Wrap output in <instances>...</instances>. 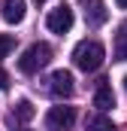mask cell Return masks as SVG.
I'll return each instance as SVG.
<instances>
[{
    "mask_svg": "<svg viewBox=\"0 0 127 131\" xmlns=\"http://www.w3.org/2000/svg\"><path fill=\"white\" fill-rule=\"evenodd\" d=\"M73 122H76V110L73 107H52L49 116H45V125L52 131H64V128H70Z\"/></svg>",
    "mask_w": 127,
    "mask_h": 131,
    "instance_id": "cell-4",
    "label": "cell"
},
{
    "mask_svg": "<svg viewBox=\"0 0 127 131\" xmlns=\"http://www.w3.org/2000/svg\"><path fill=\"white\" fill-rule=\"evenodd\" d=\"M52 61V46L49 43H33L24 49V55L18 58V70L21 73H36Z\"/></svg>",
    "mask_w": 127,
    "mask_h": 131,
    "instance_id": "cell-2",
    "label": "cell"
},
{
    "mask_svg": "<svg viewBox=\"0 0 127 131\" xmlns=\"http://www.w3.org/2000/svg\"><path fill=\"white\" fill-rule=\"evenodd\" d=\"M33 116H36V110H33L30 101H18V104H15V119H18V122H30Z\"/></svg>",
    "mask_w": 127,
    "mask_h": 131,
    "instance_id": "cell-10",
    "label": "cell"
},
{
    "mask_svg": "<svg viewBox=\"0 0 127 131\" xmlns=\"http://www.w3.org/2000/svg\"><path fill=\"white\" fill-rule=\"evenodd\" d=\"M115 3H118V6H121V9H127V0H115Z\"/></svg>",
    "mask_w": 127,
    "mask_h": 131,
    "instance_id": "cell-14",
    "label": "cell"
},
{
    "mask_svg": "<svg viewBox=\"0 0 127 131\" xmlns=\"http://www.w3.org/2000/svg\"><path fill=\"white\" fill-rule=\"evenodd\" d=\"M24 12H27V0H3V6H0V15L6 25L24 21Z\"/></svg>",
    "mask_w": 127,
    "mask_h": 131,
    "instance_id": "cell-6",
    "label": "cell"
},
{
    "mask_svg": "<svg viewBox=\"0 0 127 131\" xmlns=\"http://www.w3.org/2000/svg\"><path fill=\"white\" fill-rule=\"evenodd\" d=\"M21 131H27V128H21Z\"/></svg>",
    "mask_w": 127,
    "mask_h": 131,
    "instance_id": "cell-17",
    "label": "cell"
},
{
    "mask_svg": "<svg viewBox=\"0 0 127 131\" xmlns=\"http://www.w3.org/2000/svg\"><path fill=\"white\" fill-rule=\"evenodd\" d=\"M85 15H88V25H91V28H97V25H103V21L109 18V12H106V6H103L100 0H91V9H88Z\"/></svg>",
    "mask_w": 127,
    "mask_h": 131,
    "instance_id": "cell-8",
    "label": "cell"
},
{
    "mask_svg": "<svg viewBox=\"0 0 127 131\" xmlns=\"http://www.w3.org/2000/svg\"><path fill=\"white\" fill-rule=\"evenodd\" d=\"M124 89H127V76H124Z\"/></svg>",
    "mask_w": 127,
    "mask_h": 131,
    "instance_id": "cell-16",
    "label": "cell"
},
{
    "mask_svg": "<svg viewBox=\"0 0 127 131\" xmlns=\"http://www.w3.org/2000/svg\"><path fill=\"white\" fill-rule=\"evenodd\" d=\"M12 49H15V40H12L9 34H0V61H3V58L12 52Z\"/></svg>",
    "mask_w": 127,
    "mask_h": 131,
    "instance_id": "cell-11",
    "label": "cell"
},
{
    "mask_svg": "<svg viewBox=\"0 0 127 131\" xmlns=\"http://www.w3.org/2000/svg\"><path fill=\"white\" fill-rule=\"evenodd\" d=\"M115 58H118V61H127V37L124 34H121L118 43H115Z\"/></svg>",
    "mask_w": 127,
    "mask_h": 131,
    "instance_id": "cell-12",
    "label": "cell"
},
{
    "mask_svg": "<svg viewBox=\"0 0 127 131\" xmlns=\"http://www.w3.org/2000/svg\"><path fill=\"white\" fill-rule=\"evenodd\" d=\"M73 9L70 6H58V9H52L49 12V18H45V25H49V31L52 34H67L70 28H73Z\"/></svg>",
    "mask_w": 127,
    "mask_h": 131,
    "instance_id": "cell-3",
    "label": "cell"
},
{
    "mask_svg": "<svg viewBox=\"0 0 127 131\" xmlns=\"http://www.w3.org/2000/svg\"><path fill=\"white\" fill-rule=\"evenodd\" d=\"M85 131H115V125H112V119L109 116H91L88 122H85Z\"/></svg>",
    "mask_w": 127,
    "mask_h": 131,
    "instance_id": "cell-9",
    "label": "cell"
},
{
    "mask_svg": "<svg viewBox=\"0 0 127 131\" xmlns=\"http://www.w3.org/2000/svg\"><path fill=\"white\" fill-rule=\"evenodd\" d=\"M103 58H106V49L97 40H82L73 49V64L79 67V70H85V73H94L97 67L103 64Z\"/></svg>",
    "mask_w": 127,
    "mask_h": 131,
    "instance_id": "cell-1",
    "label": "cell"
},
{
    "mask_svg": "<svg viewBox=\"0 0 127 131\" xmlns=\"http://www.w3.org/2000/svg\"><path fill=\"white\" fill-rule=\"evenodd\" d=\"M121 34H127V21H124V25H121Z\"/></svg>",
    "mask_w": 127,
    "mask_h": 131,
    "instance_id": "cell-15",
    "label": "cell"
},
{
    "mask_svg": "<svg viewBox=\"0 0 127 131\" xmlns=\"http://www.w3.org/2000/svg\"><path fill=\"white\" fill-rule=\"evenodd\" d=\"M73 89H76V79H73L70 70H55L52 73V95L55 98H70Z\"/></svg>",
    "mask_w": 127,
    "mask_h": 131,
    "instance_id": "cell-5",
    "label": "cell"
},
{
    "mask_svg": "<svg viewBox=\"0 0 127 131\" xmlns=\"http://www.w3.org/2000/svg\"><path fill=\"white\" fill-rule=\"evenodd\" d=\"M94 107L100 113H106V110H112L115 107V92H112V85H100L94 92Z\"/></svg>",
    "mask_w": 127,
    "mask_h": 131,
    "instance_id": "cell-7",
    "label": "cell"
},
{
    "mask_svg": "<svg viewBox=\"0 0 127 131\" xmlns=\"http://www.w3.org/2000/svg\"><path fill=\"white\" fill-rule=\"evenodd\" d=\"M6 89H9V73L0 67V92H6Z\"/></svg>",
    "mask_w": 127,
    "mask_h": 131,
    "instance_id": "cell-13",
    "label": "cell"
}]
</instances>
